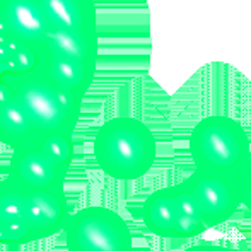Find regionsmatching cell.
Masks as SVG:
<instances>
[{
  "instance_id": "7c38bea8",
  "label": "cell",
  "mask_w": 251,
  "mask_h": 251,
  "mask_svg": "<svg viewBox=\"0 0 251 251\" xmlns=\"http://www.w3.org/2000/svg\"><path fill=\"white\" fill-rule=\"evenodd\" d=\"M0 243L29 245V227L21 193L5 179H0Z\"/></svg>"
},
{
  "instance_id": "ac0fdd59",
  "label": "cell",
  "mask_w": 251,
  "mask_h": 251,
  "mask_svg": "<svg viewBox=\"0 0 251 251\" xmlns=\"http://www.w3.org/2000/svg\"><path fill=\"white\" fill-rule=\"evenodd\" d=\"M183 251H248V250L232 248V246H222V245H215V243H199V245H193Z\"/></svg>"
},
{
  "instance_id": "52a82bcc",
  "label": "cell",
  "mask_w": 251,
  "mask_h": 251,
  "mask_svg": "<svg viewBox=\"0 0 251 251\" xmlns=\"http://www.w3.org/2000/svg\"><path fill=\"white\" fill-rule=\"evenodd\" d=\"M17 192L23 197L26 208L29 243L48 239L65 231L70 215L74 214L70 210L65 188L33 190V192L17 190Z\"/></svg>"
},
{
  "instance_id": "ba28073f",
  "label": "cell",
  "mask_w": 251,
  "mask_h": 251,
  "mask_svg": "<svg viewBox=\"0 0 251 251\" xmlns=\"http://www.w3.org/2000/svg\"><path fill=\"white\" fill-rule=\"evenodd\" d=\"M51 34L40 0H0V40L34 45Z\"/></svg>"
},
{
  "instance_id": "d6986e66",
  "label": "cell",
  "mask_w": 251,
  "mask_h": 251,
  "mask_svg": "<svg viewBox=\"0 0 251 251\" xmlns=\"http://www.w3.org/2000/svg\"><path fill=\"white\" fill-rule=\"evenodd\" d=\"M250 251H251V248H250Z\"/></svg>"
},
{
  "instance_id": "7a4b0ae2",
  "label": "cell",
  "mask_w": 251,
  "mask_h": 251,
  "mask_svg": "<svg viewBox=\"0 0 251 251\" xmlns=\"http://www.w3.org/2000/svg\"><path fill=\"white\" fill-rule=\"evenodd\" d=\"M9 79L17 102L38 133L45 139L56 133L74 135L80 118L82 100L38 67L23 75H9Z\"/></svg>"
},
{
  "instance_id": "3957f363",
  "label": "cell",
  "mask_w": 251,
  "mask_h": 251,
  "mask_svg": "<svg viewBox=\"0 0 251 251\" xmlns=\"http://www.w3.org/2000/svg\"><path fill=\"white\" fill-rule=\"evenodd\" d=\"M188 151L197 171L236 176L251 159V144L238 120L226 115L201 118L188 139Z\"/></svg>"
},
{
  "instance_id": "8fae6325",
  "label": "cell",
  "mask_w": 251,
  "mask_h": 251,
  "mask_svg": "<svg viewBox=\"0 0 251 251\" xmlns=\"http://www.w3.org/2000/svg\"><path fill=\"white\" fill-rule=\"evenodd\" d=\"M51 33L98 31L94 0H40Z\"/></svg>"
},
{
  "instance_id": "5b68a950",
  "label": "cell",
  "mask_w": 251,
  "mask_h": 251,
  "mask_svg": "<svg viewBox=\"0 0 251 251\" xmlns=\"http://www.w3.org/2000/svg\"><path fill=\"white\" fill-rule=\"evenodd\" d=\"M183 183L192 193L207 229L227 222L241 207L236 176L195 169Z\"/></svg>"
},
{
  "instance_id": "9c48e42d",
  "label": "cell",
  "mask_w": 251,
  "mask_h": 251,
  "mask_svg": "<svg viewBox=\"0 0 251 251\" xmlns=\"http://www.w3.org/2000/svg\"><path fill=\"white\" fill-rule=\"evenodd\" d=\"M34 51L38 58V69L47 72L55 82L75 94L79 100H84L89 87L93 86L98 67L96 63H87L74 56L63 55L45 47L43 43L34 45Z\"/></svg>"
},
{
  "instance_id": "9a60e30c",
  "label": "cell",
  "mask_w": 251,
  "mask_h": 251,
  "mask_svg": "<svg viewBox=\"0 0 251 251\" xmlns=\"http://www.w3.org/2000/svg\"><path fill=\"white\" fill-rule=\"evenodd\" d=\"M38 67L34 47L26 43L0 45V79L9 75H23Z\"/></svg>"
},
{
  "instance_id": "6da1fadb",
  "label": "cell",
  "mask_w": 251,
  "mask_h": 251,
  "mask_svg": "<svg viewBox=\"0 0 251 251\" xmlns=\"http://www.w3.org/2000/svg\"><path fill=\"white\" fill-rule=\"evenodd\" d=\"M94 159L106 176L133 181L154 168L157 144L142 120L116 116L104 122L94 137Z\"/></svg>"
},
{
  "instance_id": "8992f818",
  "label": "cell",
  "mask_w": 251,
  "mask_h": 251,
  "mask_svg": "<svg viewBox=\"0 0 251 251\" xmlns=\"http://www.w3.org/2000/svg\"><path fill=\"white\" fill-rule=\"evenodd\" d=\"M69 169L55 162L40 146L12 151L7 181L21 192L65 188Z\"/></svg>"
},
{
  "instance_id": "4fadbf2b",
  "label": "cell",
  "mask_w": 251,
  "mask_h": 251,
  "mask_svg": "<svg viewBox=\"0 0 251 251\" xmlns=\"http://www.w3.org/2000/svg\"><path fill=\"white\" fill-rule=\"evenodd\" d=\"M176 185L166 186L155 190L144 201L140 208V221L151 234L159 238H173L176 221Z\"/></svg>"
},
{
  "instance_id": "277c9868",
  "label": "cell",
  "mask_w": 251,
  "mask_h": 251,
  "mask_svg": "<svg viewBox=\"0 0 251 251\" xmlns=\"http://www.w3.org/2000/svg\"><path fill=\"white\" fill-rule=\"evenodd\" d=\"M67 251H132L133 238L125 219L113 208L93 205L74 212L65 231Z\"/></svg>"
},
{
  "instance_id": "2e32d148",
  "label": "cell",
  "mask_w": 251,
  "mask_h": 251,
  "mask_svg": "<svg viewBox=\"0 0 251 251\" xmlns=\"http://www.w3.org/2000/svg\"><path fill=\"white\" fill-rule=\"evenodd\" d=\"M40 147L60 166L70 169L74 157V139L69 133H56L50 135L40 144Z\"/></svg>"
},
{
  "instance_id": "5bb4252c",
  "label": "cell",
  "mask_w": 251,
  "mask_h": 251,
  "mask_svg": "<svg viewBox=\"0 0 251 251\" xmlns=\"http://www.w3.org/2000/svg\"><path fill=\"white\" fill-rule=\"evenodd\" d=\"M176 188H178V193H176V221L173 238L190 239L203 234L207 231V226L203 224V219H201L190 190L183 181L178 183Z\"/></svg>"
},
{
  "instance_id": "30bf717a",
  "label": "cell",
  "mask_w": 251,
  "mask_h": 251,
  "mask_svg": "<svg viewBox=\"0 0 251 251\" xmlns=\"http://www.w3.org/2000/svg\"><path fill=\"white\" fill-rule=\"evenodd\" d=\"M43 140L45 137L27 122L23 108L17 102L10 79H0V144L17 151L23 147L40 146Z\"/></svg>"
},
{
  "instance_id": "e0dca14e",
  "label": "cell",
  "mask_w": 251,
  "mask_h": 251,
  "mask_svg": "<svg viewBox=\"0 0 251 251\" xmlns=\"http://www.w3.org/2000/svg\"><path fill=\"white\" fill-rule=\"evenodd\" d=\"M236 179H238L241 205L251 214V159L243 166L241 171L236 175Z\"/></svg>"
}]
</instances>
